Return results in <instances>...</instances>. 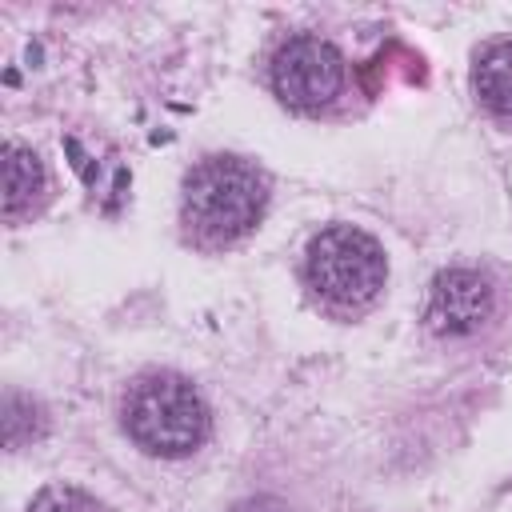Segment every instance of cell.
<instances>
[{
    "label": "cell",
    "instance_id": "6da1fadb",
    "mask_svg": "<svg viewBox=\"0 0 512 512\" xmlns=\"http://www.w3.org/2000/svg\"><path fill=\"white\" fill-rule=\"evenodd\" d=\"M124 428L152 456H188L208 436V408L200 392L172 372L140 376L124 396Z\"/></svg>",
    "mask_w": 512,
    "mask_h": 512
},
{
    "label": "cell",
    "instance_id": "7a4b0ae2",
    "mask_svg": "<svg viewBox=\"0 0 512 512\" xmlns=\"http://www.w3.org/2000/svg\"><path fill=\"white\" fill-rule=\"evenodd\" d=\"M264 180L236 156H208L184 180V220L204 240H236L264 212Z\"/></svg>",
    "mask_w": 512,
    "mask_h": 512
},
{
    "label": "cell",
    "instance_id": "3957f363",
    "mask_svg": "<svg viewBox=\"0 0 512 512\" xmlns=\"http://www.w3.org/2000/svg\"><path fill=\"white\" fill-rule=\"evenodd\" d=\"M384 272V248L352 224H332L308 244V280L336 304H368L384 288Z\"/></svg>",
    "mask_w": 512,
    "mask_h": 512
},
{
    "label": "cell",
    "instance_id": "277c9868",
    "mask_svg": "<svg viewBox=\"0 0 512 512\" xmlns=\"http://www.w3.org/2000/svg\"><path fill=\"white\" fill-rule=\"evenodd\" d=\"M272 88L292 108H324L344 88V56L320 36H296L272 60Z\"/></svg>",
    "mask_w": 512,
    "mask_h": 512
},
{
    "label": "cell",
    "instance_id": "5b68a950",
    "mask_svg": "<svg viewBox=\"0 0 512 512\" xmlns=\"http://www.w3.org/2000/svg\"><path fill=\"white\" fill-rule=\"evenodd\" d=\"M492 316V284L472 268H448L432 280L428 324L440 336H468Z\"/></svg>",
    "mask_w": 512,
    "mask_h": 512
},
{
    "label": "cell",
    "instance_id": "8992f818",
    "mask_svg": "<svg viewBox=\"0 0 512 512\" xmlns=\"http://www.w3.org/2000/svg\"><path fill=\"white\" fill-rule=\"evenodd\" d=\"M44 192V164L32 148L24 144H8L4 148V216H20L28 212Z\"/></svg>",
    "mask_w": 512,
    "mask_h": 512
},
{
    "label": "cell",
    "instance_id": "52a82bcc",
    "mask_svg": "<svg viewBox=\"0 0 512 512\" xmlns=\"http://www.w3.org/2000/svg\"><path fill=\"white\" fill-rule=\"evenodd\" d=\"M476 96L484 108H492L496 116H512V40L508 44H492L472 72Z\"/></svg>",
    "mask_w": 512,
    "mask_h": 512
},
{
    "label": "cell",
    "instance_id": "ba28073f",
    "mask_svg": "<svg viewBox=\"0 0 512 512\" xmlns=\"http://www.w3.org/2000/svg\"><path fill=\"white\" fill-rule=\"evenodd\" d=\"M0 428H4V444H8V448H24V444H32V440L44 436L48 420H44V408H40L32 396L8 392V396H4Z\"/></svg>",
    "mask_w": 512,
    "mask_h": 512
},
{
    "label": "cell",
    "instance_id": "9c48e42d",
    "mask_svg": "<svg viewBox=\"0 0 512 512\" xmlns=\"http://www.w3.org/2000/svg\"><path fill=\"white\" fill-rule=\"evenodd\" d=\"M28 512H104V504L72 484H52L44 492H36V500L28 504Z\"/></svg>",
    "mask_w": 512,
    "mask_h": 512
}]
</instances>
